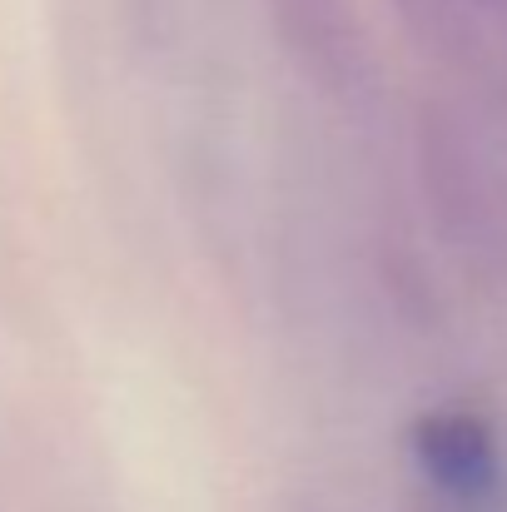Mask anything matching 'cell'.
Wrapping results in <instances>:
<instances>
[{"label": "cell", "instance_id": "2", "mask_svg": "<svg viewBox=\"0 0 507 512\" xmlns=\"http://www.w3.org/2000/svg\"><path fill=\"white\" fill-rule=\"evenodd\" d=\"M269 20H274L289 60H299L309 75H319L329 85L348 75L353 30H348L343 0H269Z\"/></svg>", "mask_w": 507, "mask_h": 512}, {"label": "cell", "instance_id": "1", "mask_svg": "<svg viewBox=\"0 0 507 512\" xmlns=\"http://www.w3.org/2000/svg\"><path fill=\"white\" fill-rule=\"evenodd\" d=\"M413 453H418L423 473L458 503H483L498 493V478H503L498 438L468 408H438V413L418 418Z\"/></svg>", "mask_w": 507, "mask_h": 512}]
</instances>
